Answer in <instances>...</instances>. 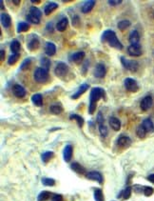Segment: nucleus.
<instances>
[{
	"mask_svg": "<svg viewBox=\"0 0 154 201\" xmlns=\"http://www.w3.org/2000/svg\"><path fill=\"white\" fill-rule=\"evenodd\" d=\"M106 93L105 90L100 87H94L92 89L89 94V105H88V112L89 115H93L96 110V103L103 97H105Z\"/></svg>",
	"mask_w": 154,
	"mask_h": 201,
	"instance_id": "nucleus-1",
	"label": "nucleus"
},
{
	"mask_svg": "<svg viewBox=\"0 0 154 201\" xmlns=\"http://www.w3.org/2000/svg\"><path fill=\"white\" fill-rule=\"evenodd\" d=\"M101 41L102 42H107L109 45L114 49H117L119 51L123 50V45L117 38V35L114 31L112 30H107L102 33L101 36Z\"/></svg>",
	"mask_w": 154,
	"mask_h": 201,
	"instance_id": "nucleus-2",
	"label": "nucleus"
},
{
	"mask_svg": "<svg viewBox=\"0 0 154 201\" xmlns=\"http://www.w3.org/2000/svg\"><path fill=\"white\" fill-rule=\"evenodd\" d=\"M49 78V71L39 67L36 68L34 72H33V79L37 83H46Z\"/></svg>",
	"mask_w": 154,
	"mask_h": 201,
	"instance_id": "nucleus-3",
	"label": "nucleus"
},
{
	"mask_svg": "<svg viewBox=\"0 0 154 201\" xmlns=\"http://www.w3.org/2000/svg\"><path fill=\"white\" fill-rule=\"evenodd\" d=\"M69 66L66 63H64V62H58L54 68V73L59 78H64L69 73Z\"/></svg>",
	"mask_w": 154,
	"mask_h": 201,
	"instance_id": "nucleus-4",
	"label": "nucleus"
},
{
	"mask_svg": "<svg viewBox=\"0 0 154 201\" xmlns=\"http://www.w3.org/2000/svg\"><path fill=\"white\" fill-rule=\"evenodd\" d=\"M120 59H121V63H122V65L124 66L125 69L130 71L132 72H135L138 71V69H139V63H138L136 60H128V59H126L124 56H121Z\"/></svg>",
	"mask_w": 154,
	"mask_h": 201,
	"instance_id": "nucleus-5",
	"label": "nucleus"
},
{
	"mask_svg": "<svg viewBox=\"0 0 154 201\" xmlns=\"http://www.w3.org/2000/svg\"><path fill=\"white\" fill-rule=\"evenodd\" d=\"M39 39L36 34H31L28 37V42H27V48L30 50L31 52H33L35 50L39 48Z\"/></svg>",
	"mask_w": 154,
	"mask_h": 201,
	"instance_id": "nucleus-6",
	"label": "nucleus"
},
{
	"mask_svg": "<svg viewBox=\"0 0 154 201\" xmlns=\"http://www.w3.org/2000/svg\"><path fill=\"white\" fill-rule=\"evenodd\" d=\"M124 85H125V88L126 89V91H128V92L136 93L139 90V86H138L136 80L133 78H130V77H126L124 80Z\"/></svg>",
	"mask_w": 154,
	"mask_h": 201,
	"instance_id": "nucleus-7",
	"label": "nucleus"
},
{
	"mask_svg": "<svg viewBox=\"0 0 154 201\" xmlns=\"http://www.w3.org/2000/svg\"><path fill=\"white\" fill-rule=\"evenodd\" d=\"M107 70L104 63H98L94 69V76L97 78H104L106 75Z\"/></svg>",
	"mask_w": 154,
	"mask_h": 201,
	"instance_id": "nucleus-8",
	"label": "nucleus"
},
{
	"mask_svg": "<svg viewBox=\"0 0 154 201\" xmlns=\"http://www.w3.org/2000/svg\"><path fill=\"white\" fill-rule=\"evenodd\" d=\"M127 53L130 56L133 57H137L142 55V48H141V45H130V47L127 48Z\"/></svg>",
	"mask_w": 154,
	"mask_h": 201,
	"instance_id": "nucleus-9",
	"label": "nucleus"
},
{
	"mask_svg": "<svg viewBox=\"0 0 154 201\" xmlns=\"http://www.w3.org/2000/svg\"><path fill=\"white\" fill-rule=\"evenodd\" d=\"M152 104H153V99L150 95H147L146 97L143 98V100L141 101V104H140V107H141V110L146 111L148 110H149L151 107H152Z\"/></svg>",
	"mask_w": 154,
	"mask_h": 201,
	"instance_id": "nucleus-10",
	"label": "nucleus"
},
{
	"mask_svg": "<svg viewBox=\"0 0 154 201\" xmlns=\"http://www.w3.org/2000/svg\"><path fill=\"white\" fill-rule=\"evenodd\" d=\"M86 177L88 179H91V180H93V181H97L100 184L103 183V175L101 174V173L96 172V171H92V172L88 173L86 174Z\"/></svg>",
	"mask_w": 154,
	"mask_h": 201,
	"instance_id": "nucleus-11",
	"label": "nucleus"
},
{
	"mask_svg": "<svg viewBox=\"0 0 154 201\" xmlns=\"http://www.w3.org/2000/svg\"><path fill=\"white\" fill-rule=\"evenodd\" d=\"M12 93H14L15 96L18 97V98H22L26 95L27 92H26L25 88L19 84H15L14 87H12Z\"/></svg>",
	"mask_w": 154,
	"mask_h": 201,
	"instance_id": "nucleus-12",
	"label": "nucleus"
},
{
	"mask_svg": "<svg viewBox=\"0 0 154 201\" xmlns=\"http://www.w3.org/2000/svg\"><path fill=\"white\" fill-rule=\"evenodd\" d=\"M95 1L94 0H88V1H85L82 5V8H81V11L83 14H88V12H91L95 5Z\"/></svg>",
	"mask_w": 154,
	"mask_h": 201,
	"instance_id": "nucleus-13",
	"label": "nucleus"
},
{
	"mask_svg": "<svg viewBox=\"0 0 154 201\" xmlns=\"http://www.w3.org/2000/svg\"><path fill=\"white\" fill-rule=\"evenodd\" d=\"M72 153H73V149H72V146L71 145H66V147L64 148V151H63V157H64V160L66 162H70L71 157H72Z\"/></svg>",
	"mask_w": 154,
	"mask_h": 201,
	"instance_id": "nucleus-14",
	"label": "nucleus"
},
{
	"mask_svg": "<svg viewBox=\"0 0 154 201\" xmlns=\"http://www.w3.org/2000/svg\"><path fill=\"white\" fill-rule=\"evenodd\" d=\"M88 88H89L88 84H87V83L82 84V85L78 88V90H77V92H76L74 94L71 95V99H78L82 94H84L88 91Z\"/></svg>",
	"mask_w": 154,
	"mask_h": 201,
	"instance_id": "nucleus-15",
	"label": "nucleus"
},
{
	"mask_svg": "<svg viewBox=\"0 0 154 201\" xmlns=\"http://www.w3.org/2000/svg\"><path fill=\"white\" fill-rule=\"evenodd\" d=\"M45 54L48 56H53L56 54V46L53 42H47L45 46Z\"/></svg>",
	"mask_w": 154,
	"mask_h": 201,
	"instance_id": "nucleus-16",
	"label": "nucleus"
},
{
	"mask_svg": "<svg viewBox=\"0 0 154 201\" xmlns=\"http://www.w3.org/2000/svg\"><path fill=\"white\" fill-rule=\"evenodd\" d=\"M117 144H118V146H120L122 148H127V147H130L131 144V139L128 136L122 135L118 138Z\"/></svg>",
	"mask_w": 154,
	"mask_h": 201,
	"instance_id": "nucleus-17",
	"label": "nucleus"
},
{
	"mask_svg": "<svg viewBox=\"0 0 154 201\" xmlns=\"http://www.w3.org/2000/svg\"><path fill=\"white\" fill-rule=\"evenodd\" d=\"M128 40L130 42V45H138L140 44V34L139 33L134 30L130 33V37H128Z\"/></svg>",
	"mask_w": 154,
	"mask_h": 201,
	"instance_id": "nucleus-18",
	"label": "nucleus"
},
{
	"mask_svg": "<svg viewBox=\"0 0 154 201\" xmlns=\"http://www.w3.org/2000/svg\"><path fill=\"white\" fill-rule=\"evenodd\" d=\"M109 123L110 125V127L115 131V132H118L121 129V122L117 117H114L111 116L109 120Z\"/></svg>",
	"mask_w": 154,
	"mask_h": 201,
	"instance_id": "nucleus-19",
	"label": "nucleus"
},
{
	"mask_svg": "<svg viewBox=\"0 0 154 201\" xmlns=\"http://www.w3.org/2000/svg\"><path fill=\"white\" fill-rule=\"evenodd\" d=\"M68 24H69V20L67 17H63L59 20V22L56 24V30L59 32H64L66 31L67 27H68Z\"/></svg>",
	"mask_w": 154,
	"mask_h": 201,
	"instance_id": "nucleus-20",
	"label": "nucleus"
},
{
	"mask_svg": "<svg viewBox=\"0 0 154 201\" xmlns=\"http://www.w3.org/2000/svg\"><path fill=\"white\" fill-rule=\"evenodd\" d=\"M84 58H85V53L80 51V52H77V53H74L73 55H71V61L74 62V63H80Z\"/></svg>",
	"mask_w": 154,
	"mask_h": 201,
	"instance_id": "nucleus-21",
	"label": "nucleus"
},
{
	"mask_svg": "<svg viewBox=\"0 0 154 201\" xmlns=\"http://www.w3.org/2000/svg\"><path fill=\"white\" fill-rule=\"evenodd\" d=\"M58 8V4L54 3V2H50V3H48L45 8H44V14L46 15H49L51 12L53 11H55L56 9Z\"/></svg>",
	"mask_w": 154,
	"mask_h": 201,
	"instance_id": "nucleus-22",
	"label": "nucleus"
},
{
	"mask_svg": "<svg viewBox=\"0 0 154 201\" xmlns=\"http://www.w3.org/2000/svg\"><path fill=\"white\" fill-rule=\"evenodd\" d=\"M49 111L53 115H60L63 111V107L60 103H53L49 107Z\"/></svg>",
	"mask_w": 154,
	"mask_h": 201,
	"instance_id": "nucleus-23",
	"label": "nucleus"
},
{
	"mask_svg": "<svg viewBox=\"0 0 154 201\" xmlns=\"http://www.w3.org/2000/svg\"><path fill=\"white\" fill-rule=\"evenodd\" d=\"M1 24L2 26L6 29L10 28L11 25V18L9 15L7 14H2L1 15Z\"/></svg>",
	"mask_w": 154,
	"mask_h": 201,
	"instance_id": "nucleus-24",
	"label": "nucleus"
},
{
	"mask_svg": "<svg viewBox=\"0 0 154 201\" xmlns=\"http://www.w3.org/2000/svg\"><path fill=\"white\" fill-rule=\"evenodd\" d=\"M143 127L146 129L147 133H152L154 131V125L153 122L151 121V119L149 118H146L143 122H142Z\"/></svg>",
	"mask_w": 154,
	"mask_h": 201,
	"instance_id": "nucleus-25",
	"label": "nucleus"
},
{
	"mask_svg": "<svg viewBox=\"0 0 154 201\" xmlns=\"http://www.w3.org/2000/svg\"><path fill=\"white\" fill-rule=\"evenodd\" d=\"M10 48H11V51L12 54H19L21 45H20V43H19L18 40L15 39V40H12V41L11 42Z\"/></svg>",
	"mask_w": 154,
	"mask_h": 201,
	"instance_id": "nucleus-26",
	"label": "nucleus"
},
{
	"mask_svg": "<svg viewBox=\"0 0 154 201\" xmlns=\"http://www.w3.org/2000/svg\"><path fill=\"white\" fill-rule=\"evenodd\" d=\"M71 168L77 173H79V174H84L86 173V170L83 166H81L79 163H77V162H73L71 163Z\"/></svg>",
	"mask_w": 154,
	"mask_h": 201,
	"instance_id": "nucleus-27",
	"label": "nucleus"
},
{
	"mask_svg": "<svg viewBox=\"0 0 154 201\" xmlns=\"http://www.w3.org/2000/svg\"><path fill=\"white\" fill-rule=\"evenodd\" d=\"M32 101L36 106H42L43 105V97L40 94H35L32 96Z\"/></svg>",
	"mask_w": 154,
	"mask_h": 201,
	"instance_id": "nucleus-28",
	"label": "nucleus"
},
{
	"mask_svg": "<svg viewBox=\"0 0 154 201\" xmlns=\"http://www.w3.org/2000/svg\"><path fill=\"white\" fill-rule=\"evenodd\" d=\"M30 29V25L27 23V22H19L17 24V29H16V32L18 33H24V32H27L29 31Z\"/></svg>",
	"mask_w": 154,
	"mask_h": 201,
	"instance_id": "nucleus-29",
	"label": "nucleus"
},
{
	"mask_svg": "<svg viewBox=\"0 0 154 201\" xmlns=\"http://www.w3.org/2000/svg\"><path fill=\"white\" fill-rule=\"evenodd\" d=\"M29 15H31L32 16H33V17H35V18H37V19L40 20V18H41V16H42V12H41V11L38 9V8H36V7H32V8L30 9V14H29Z\"/></svg>",
	"mask_w": 154,
	"mask_h": 201,
	"instance_id": "nucleus-30",
	"label": "nucleus"
},
{
	"mask_svg": "<svg viewBox=\"0 0 154 201\" xmlns=\"http://www.w3.org/2000/svg\"><path fill=\"white\" fill-rule=\"evenodd\" d=\"M70 119L71 120H75L77 122V125H78V127L81 128L83 127V125H84V119L82 116H78V115H75V114H72L70 116Z\"/></svg>",
	"mask_w": 154,
	"mask_h": 201,
	"instance_id": "nucleus-31",
	"label": "nucleus"
},
{
	"mask_svg": "<svg viewBox=\"0 0 154 201\" xmlns=\"http://www.w3.org/2000/svg\"><path fill=\"white\" fill-rule=\"evenodd\" d=\"M131 25V23H130V20H127V19H124V20H121V21H119L118 22V24H117V27H118V29L119 30H121V31H124V30H126V29H127L128 27H130Z\"/></svg>",
	"mask_w": 154,
	"mask_h": 201,
	"instance_id": "nucleus-32",
	"label": "nucleus"
},
{
	"mask_svg": "<svg viewBox=\"0 0 154 201\" xmlns=\"http://www.w3.org/2000/svg\"><path fill=\"white\" fill-rule=\"evenodd\" d=\"M50 195H51V193H50V192L43 191V192H41L39 194H38L37 200H38V201H47V200L49 199Z\"/></svg>",
	"mask_w": 154,
	"mask_h": 201,
	"instance_id": "nucleus-33",
	"label": "nucleus"
},
{
	"mask_svg": "<svg viewBox=\"0 0 154 201\" xmlns=\"http://www.w3.org/2000/svg\"><path fill=\"white\" fill-rule=\"evenodd\" d=\"M40 64L42 66L41 68L49 71V68H50V60H49V58H48V57H42L40 59Z\"/></svg>",
	"mask_w": 154,
	"mask_h": 201,
	"instance_id": "nucleus-34",
	"label": "nucleus"
},
{
	"mask_svg": "<svg viewBox=\"0 0 154 201\" xmlns=\"http://www.w3.org/2000/svg\"><path fill=\"white\" fill-rule=\"evenodd\" d=\"M19 57H20V55H19V54H12V55H11L9 56V58H8V64L11 65V66L14 65V64H15L16 62L18 61Z\"/></svg>",
	"mask_w": 154,
	"mask_h": 201,
	"instance_id": "nucleus-35",
	"label": "nucleus"
},
{
	"mask_svg": "<svg viewBox=\"0 0 154 201\" xmlns=\"http://www.w3.org/2000/svg\"><path fill=\"white\" fill-rule=\"evenodd\" d=\"M53 156H54L53 152H49H49H45L44 154H42L41 158H42V161L44 163H48Z\"/></svg>",
	"mask_w": 154,
	"mask_h": 201,
	"instance_id": "nucleus-36",
	"label": "nucleus"
},
{
	"mask_svg": "<svg viewBox=\"0 0 154 201\" xmlns=\"http://www.w3.org/2000/svg\"><path fill=\"white\" fill-rule=\"evenodd\" d=\"M136 133H137V136L139 138H145L146 137V134H147V131L146 129L143 127V125L141 124L140 126H138L137 130H136Z\"/></svg>",
	"mask_w": 154,
	"mask_h": 201,
	"instance_id": "nucleus-37",
	"label": "nucleus"
},
{
	"mask_svg": "<svg viewBox=\"0 0 154 201\" xmlns=\"http://www.w3.org/2000/svg\"><path fill=\"white\" fill-rule=\"evenodd\" d=\"M94 199L95 201H104V194L101 189L94 190Z\"/></svg>",
	"mask_w": 154,
	"mask_h": 201,
	"instance_id": "nucleus-38",
	"label": "nucleus"
},
{
	"mask_svg": "<svg viewBox=\"0 0 154 201\" xmlns=\"http://www.w3.org/2000/svg\"><path fill=\"white\" fill-rule=\"evenodd\" d=\"M42 184L44 186H54L55 185V180L53 178H49V177H43L42 178Z\"/></svg>",
	"mask_w": 154,
	"mask_h": 201,
	"instance_id": "nucleus-39",
	"label": "nucleus"
},
{
	"mask_svg": "<svg viewBox=\"0 0 154 201\" xmlns=\"http://www.w3.org/2000/svg\"><path fill=\"white\" fill-rule=\"evenodd\" d=\"M32 63V58L31 57H28V58H26L23 62H22V64L20 65V70L21 71H25V70H27L30 65Z\"/></svg>",
	"mask_w": 154,
	"mask_h": 201,
	"instance_id": "nucleus-40",
	"label": "nucleus"
},
{
	"mask_svg": "<svg viewBox=\"0 0 154 201\" xmlns=\"http://www.w3.org/2000/svg\"><path fill=\"white\" fill-rule=\"evenodd\" d=\"M98 126H99V133L101 134V136L103 137H106L108 135V128L105 126V124L104 123H102V124H98Z\"/></svg>",
	"mask_w": 154,
	"mask_h": 201,
	"instance_id": "nucleus-41",
	"label": "nucleus"
},
{
	"mask_svg": "<svg viewBox=\"0 0 154 201\" xmlns=\"http://www.w3.org/2000/svg\"><path fill=\"white\" fill-rule=\"evenodd\" d=\"M122 194H123V197L125 199H128L131 195V188L130 187H126L124 191H122Z\"/></svg>",
	"mask_w": 154,
	"mask_h": 201,
	"instance_id": "nucleus-42",
	"label": "nucleus"
},
{
	"mask_svg": "<svg viewBox=\"0 0 154 201\" xmlns=\"http://www.w3.org/2000/svg\"><path fill=\"white\" fill-rule=\"evenodd\" d=\"M144 194L146 196H150L153 193H154V190H153V188L151 187H144Z\"/></svg>",
	"mask_w": 154,
	"mask_h": 201,
	"instance_id": "nucleus-43",
	"label": "nucleus"
},
{
	"mask_svg": "<svg viewBox=\"0 0 154 201\" xmlns=\"http://www.w3.org/2000/svg\"><path fill=\"white\" fill-rule=\"evenodd\" d=\"M27 20H28L29 22H31V23H32V24H36V25L40 23V20H39V19H37V18L32 16L31 15H27Z\"/></svg>",
	"mask_w": 154,
	"mask_h": 201,
	"instance_id": "nucleus-44",
	"label": "nucleus"
},
{
	"mask_svg": "<svg viewBox=\"0 0 154 201\" xmlns=\"http://www.w3.org/2000/svg\"><path fill=\"white\" fill-rule=\"evenodd\" d=\"M72 25L74 27H79L80 25V18L78 15H74L72 17Z\"/></svg>",
	"mask_w": 154,
	"mask_h": 201,
	"instance_id": "nucleus-45",
	"label": "nucleus"
},
{
	"mask_svg": "<svg viewBox=\"0 0 154 201\" xmlns=\"http://www.w3.org/2000/svg\"><path fill=\"white\" fill-rule=\"evenodd\" d=\"M109 4L110 5V6H118V5H120V4H122V0H109Z\"/></svg>",
	"mask_w": 154,
	"mask_h": 201,
	"instance_id": "nucleus-46",
	"label": "nucleus"
},
{
	"mask_svg": "<svg viewBox=\"0 0 154 201\" xmlns=\"http://www.w3.org/2000/svg\"><path fill=\"white\" fill-rule=\"evenodd\" d=\"M88 60H86L85 62H84V64H83V66H82V72H83V74H86V72H87V71H88Z\"/></svg>",
	"mask_w": 154,
	"mask_h": 201,
	"instance_id": "nucleus-47",
	"label": "nucleus"
},
{
	"mask_svg": "<svg viewBox=\"0 0 154 201\" xmlns=\"http://www.w3.org/2000/svg\"><path fill=\"white\" fill-rule=\"evenodd\" d=\"M96 121L98 124H102V123H104V117H103L102 116V112L100 111L99 114L97 115V118H96Z\"/></svg>",
	"mask_w": 154,
	"mask_h": 201,
	"instance_id": "nucleus-48",
	"label": "nucleus"
},
{
	"mask_svg": "<svg viewBox=\"0 0 154 201\" xmlns=\"http://www.w3.org/2000/svg\"><path fill=\"white\" fill-rule=\"evenodd\" d=\"M51 201H63V197L61 194H53Z\"/></svg>",
	"mask_w": 154,
	"mask_h": 201,
	"instance_id": "nucleus-49",
	"label": "nucleus"
},
{
	"mask_svg": "<svg viewBox=\"0 0 154 201\" xmlns=\"http://www.w3.org/2000/svg\"><path fill=\"white\" fill-rule=\"evenodd\" d=\"M148 181H150L151 183H153L154 184V173H152V174H149L148 177Z\"/></svg>",
	"mask_w": 154,
	"mask_h": 201,
	"instance_id": "nucleus-50",
	"label": "nucleus"
},
{
	"mask_svg": "<svg viewBox=\"0 0 154 201\" xmlns=\"http://www.w3.org/2000/svg\"><path fill=\"white\" fill-rule=\"evenodd\" d=\"M0 54H1V61L2 60H4V58H5V51L3 49H1V51H0Z\"/></svg>",
	"mask_w": 154,
	"mask_h": 201,
	"instance_id": "nucleus-51",
	"label": "nucleus"
},
{
	"mask_svg": "<svg viewBox=\"0 0 154 201\" xmlns=\"http://www.w3.org/2000/svg\"><path fill=\"white\" fill-rule=\"evenodd\" d=\"M12 3H14V4H15L16 6H18V5H20L21 1H19V0H14V1H12Z\"/></svg>",
	"mask_w": 154,
	"mask_h": 201,
	"instance_id": "nucleus-52",
	"label": "nucleus"
},
{
	"mask_svg": "<svg viewBox=\"0 0 154 201\" xmlns=\"http://www.w3.org/2000/svg\"><path fill=\"white\" fill-rule=\"evenodd\" d=\"M40 2H41L40 0H32V3H33V4H34V3H35V4H38V3H40Z\"/></svg>",
	"mask_w": 154,
	"mask_h": 201,
	"instance_id": "nucleus-53",
	"label": "nucleus"
},
{
	"mask_svg": "<svg viewBox=\"0 0 154 201\" xmlns=\"http://www.w3.org/2000/svg\"><path fill=\"white\" fill-rule=\"evenodd\" d=\"M0 4H1V9L3 10V9H4V6H3V1H2V0L0 1Z\"/></svg>",
	"mask_w": 154,
	"mask_h": 201,
	"instance_id": "nucleus-54",
	"label": "nucleus"
}]
</instances>
